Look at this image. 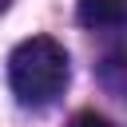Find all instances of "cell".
<instances>
[{
  "label": "cell",
  "instance_id": "1",
  "mask_svg": "<svg viewBox=\"0 0 127 127\" xmlns=\"http://www.w3.org/2000/svg\"><path fill=\"white\" fill-rule=\"evenodd\" d=\"M8 83L24 107H44L67 87V52L52 36L20 40L8 56Z\"/></svg>",
  "mask_w": 127,
  "mask_h": 127
},
{
  "label": "cell",
  "instance_id": "4",
  "mask_svg": "<svg viewBox=\"0 0 127 127\" xmlns=\"http://www.w3.org/2000/svg\"><path fill=\"white\" fill-rule=\"evenodd\" d=\"M4 4H8V0H0V8H4Z\"/></svg>",
  "mask_w": 127,
  "mask_h": 127
},
{
  "label": "cell",
  "instance_id": "3",
  "mask_svg": "<svg viewBox=\"0 0 127 127\" xmlns=\"http://www.w3.org/2000/svg\"><path fill=\"white\" fill-rule=\"evenodd\" d=\"M67 127H111V123H107L103 115H95V111H79V115H75Z\"/></svg>",
  "mask_w": 127,
  "mask_h": 127
},
{
  "label": "cell",
  "instance_id": "2",
  "mask_svg": "<svg viewBox=\"0 0 127 127\" xmlns=\"http://www.w3.org/2000/svg\"><path fill=\"white\" fill-rule=\"evenodd\" d=\"M127 0H75V20L83 28H119Z\"/></svg>",
  "mask_w": 127,
  "mask_h": 127
}]
</instances>
